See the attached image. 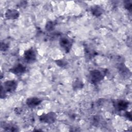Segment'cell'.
Wrapping results in <instances>:
<instances>
[{
	"mask_svg": "<svg viewBox=\"0 0 132 132\" xmlns=\"http://www.w3.org/2000/svg\"><path fill=\"white\" fill-rule=\"evenodd\" d=\"M17 85V81L14 80L6 81L4 84V90L7 92H13L16 89Z\"/></svg>",
	"mask_w": 132,
	"mask_h": 132,
	"instance_id": "obj_3",
	"label": "cell"
},
{
	"mask_svg": "<svg viewBox=\"0 0 132 132\" xmlns=\"http://www.w3.org/2000/svg\"><path fill=\"white\" fill-rule=\"evenodd\" d=\"M19 12L14 9H8L5 13V16L8 19H16L19 16Z\"/></svg>",
	"mask_w": 132,
	"mask_h": 132,
	"instance_id": "obj_7",
	"label": "cell"
},
{
	"mask_svg": "<svg viewBox=\"0 0 132 132\" xmlns=\"http://www.w3.org/2000/svg\"><path fill=\"white\" fill-rule=\"evenodd\" d=\"M24 57L25 60L28 62H33L36 60V55L35 51L32 49H29L26 51L24 54Z\"/></svg>",
	"mask_w": 132,
	"mask_h": 132,
	"instance_id": "obj_4",
	"label": "cell"
},
{
	"mask_svg": "<svg viewBox=\"0 0 132 132\" xmlns=\"http://www.w3.org/2000/svg\"><path fill=\"white\" fill-rule=\"evenodd\" d=\"M91 12L94 15L96 16H100L103 13L102 8L98 6H94L93 7L91 8Z\"/></svg>",
	"mask_w": 132,
	"mask_h": 132,
	"instance_id": "obj_10",
	"label": "cell"
},
{
	"mask_svg": "<svg viewBox=\"0 0 132 132\" xmlns=\"http://www.w3.org/2000/svg\"><path fill=\"white\" fill-rule=\"evenodd\" d=\"M82 86H83V84L82 83V82L79 80L75 81L73 85V87L74 89H78L81 88Z\"/></svg>",
	"mask_w": 132,
	"mask_h": 132,
	"instance_id": "obj_12",
	"label": "cell"
},
{
	"mask_svg": "<svg viewBox=\"0 0 132 132\" xmlns=\"http://www.w3.org/2000/svg\"><path fill=\"white\" fill-rule=\"evenodd\" d=\"M90 77L91 81L92 83L96 84L103 79L104 75L100 71L98 70H94L90 72Z\"/></svg>",
	"mask_w": 132,
	"mask_h": 132,
	"instance_id": "obj_2",
	"label": "cell"
},
{
	"mask_svg": "<svg viewBox=\"0 0 132 132\" xmlns=\"http://www.w3.org/2000/svg\"><path fill=\"white\" fill-rule=\"evenodd\" d=\"M128 104L124 101H119L116 104V107L119 111L125 110L127 109Z\"/></svg>",
	"mask_w": 132,
	"mask_h": 132,
	"instance_id": "obj_9",
	"label": "cell"
},
{
	"mask_svg": "<svg viewBox=\"0 0 132 132\" xmlns=\"http://www.w3.org/2000/svg\"><path fill=\"white\" fill-rule=\"evenodd\" d=\"M26 68L22 64H18L10 70L11 73L15 74H21L25 72Z\"/></svg>",
	"mask_w": 132,
	"mask_h": 132,
	"instance_id": "obj_8",
	"label": "cell"
},
{
	"mask_svg": "<svg viewBox=\"0 0 132 132\" xmlns=\"http://www.w3.org/2000/svg\"><path fill=\"white\" fill-rule=\"evenodd\" d=\"M125 7L128 9V10H130L131 9V1H126L125 2V4H124Z\"/></svg>",
	"mask_w": 132,
	"mask_h": 132,
	"instance_id": "obj_13",
	"label": "cell"
},
{
	"mask_svg": "<svg viewBox=\"0 0 132 132\" xmlns=\"http://www.w3.org/2000/svg\"><path fill=\"white\" fill-rule=\"evenodd\" d=\"M42 102L41 100L37 97H29L27 99L26 103L27 105L30 108H34L39 105Z\"/></svg>",
	"mask_w": 132,
	"mask_h": 132,
	"instance_id": "obj_5",
	"label": "cell"
},
{
	"mask_svg": "<svg viewBox=\"0 0 132 132\" xmlns=\"http://www.w3.org/2000/svg\"><path fill=\"white\" fill-rule=\"evenodd\" d=\"M57 116L55 112H51L47 114H42L40 118V121L41 122L47 124H52L54 123L56 119Z\"/></svg>",
	"mask_w": 132,
	"mask_h": 132,
	"instance_id": "obj_1",
	"label": "cell"
},
{
	"mask_svg": "<svg viewBox=\"0 0 132 132\" xmlns=\"http://www.w3.org/2000/svg\"><path fill=\"white\" fill-rule=\"evenodd\" d=\"M54 23L53 22H51V21L48 22L46 23V25H45V28L48 31L52 30L54 29Z\"/></svg>",
	"mask_w": 132,
	"mask_h": 132,
	"instance_id": "obj_11",
	"label": "cell"
},
{
	"mask_svg": "<svg viewBox=\"0 0 132 132\" xmlns=\"http://www.w3.org/2000/svg\"><path fill=\"white\" fill-rule=\"evenodd\" d=\"M60 45L66 52H68L72 46L71 42L69 39L65 37H62L60 40Z\"/></svg>",
	"mask_w": 132,
	"mask_h": 132,
	"instance_id": "obj_6",
	"label": "cell"
}]
</instances>
